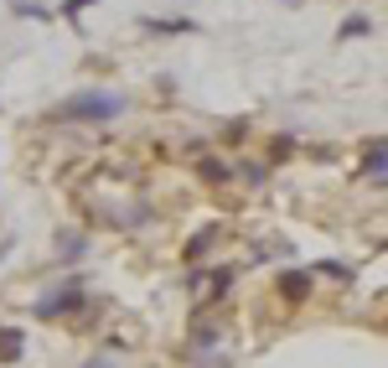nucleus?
<instances>
[{
	"label": "nucleus",
	"mask_w": 388,
	"mask_h": 368,
	"mask_svg": "<svg viewBox=\"0 0 388 368\" xmlns=\"http://www.w3.org/2000/svg\"><path fill=\"white\" fill-rule=\"evenodd\" d=\"M62 114L68 119H114V114H125V99L119 94H78L62 104Z\"/></svg>",
	"instance_id": "f257e3e1"
}]
</instances>
